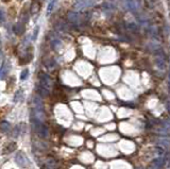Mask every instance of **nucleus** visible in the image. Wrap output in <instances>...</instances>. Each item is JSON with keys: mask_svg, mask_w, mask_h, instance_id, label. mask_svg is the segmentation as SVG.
Segmentation results:
<instances>
[{"mask_svg": "<svg viewBox=\"0 0 170 169\" xmlns=\"http://www.w3.org/2000/svg\"><path fill=\"white\" fill-rule=\"evenodd\" d=\"M34 121V127H35V130H36V133L40 138H47L48 135H49V131H48V128L45 126L43 123L40 121H37L35 119H33Z\"/></svg>", "mask_w": 170, "mask_h": 169, "instance_id": "obj_1", "label": "nucleus"}, {"mask_svg": "<svg viewBox=\"0 0 170 169\" xmlns=\"http://www.w3.org/2000/svg\"><path fill=\"white\" fill-rule=\"evenodd\" d=\"M16 150V144L15 142H11V144H7L6 148L3 149V153L4 154H7V153H11L13 151Z\"/></svg>", "mask_w": 170, "mask_h": 169, "instance_id": "obj_8", "label": "nucleus"}, {"mask_svg": "<svg viewBox=\"0 0 170 169\" xmlns=\"http://www.w3.org/2000/svg\"><path fill=\"white\" fill-rule=\"evenodd\" d=\"M2 20H4L3 12H2V11H0V22H2Z\"/></svg>", "mask_w": 170, "mask_h": 169, "instance_id": "obj_19", "label": "nucleus"}, {"mask_svg": "<svg viewBox=\"0 0 170 169\" xmlns=\"http://www.w3.org/2000/svg\"><path fill=\"white\" fill-rule=\"evenodd\" d=\"M37 33H38V27L35 28V30H34V34H33V41L36 40V37H37Z\"/></svg>", "mask_w": 170, "mask_h": 169, "instance_id": "obj_18", "label": "nucleus"}, {"mask_svg": "<svg viewBox=\"0 0 170 169\" xmlns=\"http://www.w3.org/2000/svg\"><path fill=\"white\" fill-rule=\"evenodd\" d=\"M156 62V65H158V67L159 69H165V65H166V62H165V59L164 56H158L155 60Z\"/></svg>", "mask_w": 170, "mask_h": 169, "instance_id": "obj_9", "label": "nucleus"}, {"mask_svg": "<svg viewBox=\"0 0 170 169\" xmlns=\"http://www.w3.org/2000/svg\"><path fill=\"white\" fill-rule=\"evenodd\" d=\"M54 4H55V0H51L48 4V7H47V16H50V14L52 13L53 11V7H54Z\"/></svg>", "mask_w": 170, "mask_h": 169, "instance_id": "obj_12", "label": "nucleus"}, {"mask_svg": "<svg viewBox=\"0 0 170 169\" xmlns=\"http://www.w3.org/2000/svg\"><path fill=\"white\" fill-rule=\"evenodd\" d=\"M43 169H58V163L53 157H48L44 164Z\"/></svg>", "mask_w": 170, "mask_h": 169, "instance_id": "obj_5", "label": "nucleus"}, {"mask_svg": "<svg viewBox=\"0 0 170 169\" xmlns=\"http://www.w3.org/2000/svg\"><path fill=\"white\" fill-rule=\"evenodd\" d=\"M28 20H29V16H28V13H27V10H24L20 14V22L22 23H27Z\"/></svg>", "mask_w": 170, "mask_h": 169, "instance_id": "obj_11", "label": "nucleus"}, {"mask_svg": "<svg viewBox=\"0 0 170 169\" xmlns=\"http://www.w3.org/2000/svg\"><path fill=\"white\" fill-rule=\"evenodd\" d=\"M68 18H69V20H70V22H77V19H78V14H77V13L71 12V13H69Z\"/></svg>", "mask_w": 170, "mask_h": 169, "instance_id": "obj_16", "label": "nucleus"}, {"mask_svg": "<svg viewBox=\"0 0 170 169\" xmlns=\"http://www.w3.org/2000/svg\"><path fill=\"white\" fill-rule=\"evenodd\" d=\"M40 3L36 0H33L32 3H31V7H30V12L32 15H35L40 12Z\"/></svg>", "mask_w": 170, "mask_h": 169, "instance_id": "obj_6", "label": "nucleus"}, {"mask_svg": "<svg viewBox=\"0 0 170 169\" xmlns=\"http://www.w3.org/2000/svg\"><path fill=\"white\" fill-rule=\"evenodd\" d=\"M11 128V126H10V123H7V121H2L1 124H0V129L2 130L3 132H7Z\"/></svg>", "mask_w": 170, "mask_h": 169, "instance_id": "obj_14", "label": "nucleus"}, {"mask_svg": "<svg viewBox=\"0 0 170 169\" xmlns=\"http://www.w3.org/2000/svg\"><path fill=\"white\" fill-rule=\"evenodd\" d=\"M28 76H29V70H28V69H25L24 71L21 72V75H20V79H21V80H25Z\"/></svg>", "mask_w": 170, "mask_h": 169, "instance_id": "obj_17", "label": "nucleus"}, {"mask_svg": "<svg viewBox=\"0 0 170 169\" xmlns=\"http://www.w3.org/2000/svg\"><path fill=\"white\" fill-rule=\"evenodd\" d=\"M13 30H14V32H15V34H17V35H21L22 33L25 32V30H26V28H25V23H22V22H17L16 25L14 26V28H13Z\"/></svg>", "mask_w": 170, "mask_h": 169, "instance_id": "obj_7", "label": "nucleus"}, {"mask_svg": "<svg viewBox=\"0 0 170 169\" xmlns=\"http://www.w3.org/2000/svg\"><path fill=\"white\" fill-rule=\"evenodd\" d=\"M38 85L50 90V86H51L50 78H49L47 75H45V74H40V84H38Z\"/></svg>", "mask_w": 170, "mask_h": 169, "instance_id": "obj_4", "label": "nucleus"}, {"mask_svg": "<svg viewBox=\"0 0 170 169\" xmlns=\"http://www.w3.org/2000/svg\"><path fill=\"white\" fill-rule=\"evenodd\" d=\"M164 164H165V158H163V157L154 158V160L149 164L148 169H162Z\"/></svg>", "mask_w": 170, "mask_h": 169, "instance_id": "obj_3", "label": "nucleus"}, {"mask_svg": "<svg viewBox=\"0 0 170 169\" xmlns=\"http://www.w3.org/2000/svg\"><path fill=\"white\" fill-rule=\"evenodd\" d=\"M37 93L40 94V96H43V97H47V96L49 95V93H50V90L47 89V88L42 87V86H40V85H38V87H37Z\"/></svg>", "mask_w": 170, "mask_h": 169, "instance_id": "obj_10", "label": "nucleus"}, {"mask_svg": "<svg viewBox=\"0 0 170 169\" xmlns=\"http://www.w3.org/2000/svg\"><path fill=\"white\" fill-rule=\"evenodd\" d=\"M127 7H129V9H131L132 11H135L136 9H137V6H136L135 1L134 0H127Z\"/></svg>", "mask_w": 170, "mask_h": 169, "instance_id": "obj_13", "label": "nucleus"}, {"mask_svg": "<svg viewBox=\"0 0 170 169\" xmlns=\"http://www.w3.org/2000/svg\"><path fill=\"white\" fill-rule=\"evenodd\" d=\"M7 75V65L2 64L1 68H0V78H4Z\"/></svg>", "mask_w": 170, "mask_h": 169, "instance_id": "obj_15", "label": "nucleus"}, {"mask_svg": "<svg viewBox=\"0 0 170 169\" xmlns=\"http://www.w3.org/2000/svg\"><path fill=\"white\" fill-rule=\"evenodd\" d=\"M15 162L17 165L21 168H27L29 165V158L27 157V155L24 152H18L15 157Z\"/></svg>", "mask_w": 170, "mask_h": 169, "instance_id": "obj_2", "label": "nucleus"}]
</instances>
